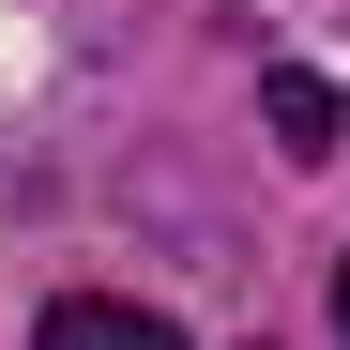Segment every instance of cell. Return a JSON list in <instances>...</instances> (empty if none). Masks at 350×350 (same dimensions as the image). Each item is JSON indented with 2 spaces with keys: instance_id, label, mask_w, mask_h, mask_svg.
I'll return each instance as SVG.
<instances>
[{
  "instance_id": "obj_2",
  "label": "cell",
  "mask_w": 350,
  "mask_h": 350,
  "mask_svg": "<svg viewBox=\"0 0 350 350\" xmlns=\"http://www.w3.org/2000/svg\"><path fill=\"white\" fill-rule=\"evenodd\" d=\"M259 107H274V152H305V167H320V152L350 137V107H335V77H305V62H289V77H274Z\"/></svg>"
},
{
  "instance_id": "obj_1",
  "label": "cell",
  "mask_w": 350,
  "mask_h": 350,
  "mask_svg": "<svg viewBox=\"0 0 350 350\" xmlns=\"http://www.w3.org/2000/svg\"><path fill=\"white\" fill-rule=\"evenodd\" d=\"M31 350H183L152 305H107V289H62V305L31 320Z\"/></svg>"
},
{
  "instance_id": "obj_3",
  "label": "cell",
  "mask_w": 350,
  "mask_h": 350,
  "mask_svg": "<svg viewBox=\"0 0 350 350\" xmlns=\"http://www.w3.org/2000/svg\"><path fill=\"white\" fill-rule=\"evenodd\" d=\"M335 335H350V259H335Z\"/></svg>"
}]
</instances>
